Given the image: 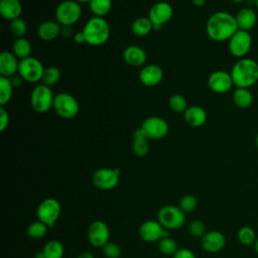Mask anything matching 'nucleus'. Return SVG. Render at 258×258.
Returning a JSON list of instances; mask_svg holds the SVG:
<instances>
[{"label": "nucleus", "mask_w": 258, "mask_h": 258, "mask_svg": "<svg viewBox=\"0 0 258 258\" xmlns=\"http://www.w3.org/2000/svg\"><path fill=\"white\" fill-rule=\"evenodd\" d=\"M253 248H254V251L258 254V237H257V239H256V241H255V243L253 245Z\"/></svg>", "instance_id": "09e8293b"}, {"label": "nucleus", "mask_w": 258, "mask_h": 258, "mask_svg": "<svg viewBox=\"0 0 258 258\" xmlns=\"http://www.w3.org/2000/svg\"><path fill=\"white\" fill-rule=\"evenodd\" d=\"M255 145H256V148L258 150V132L256 133V136H255Z\"/></svg>", "instance_id": "3c124183"}, {"label": "nucleus", "mask_w": 258, "mask_h": 258, "mask_svg": "<svg viewBox=\"0 0 258 258\" xmlns=\"http://www.w3.org/2000/svg\"><path fill=\"white\" fill-rule=\"evenodd\" d=\"M34 258H46V257L44 256V254L42 253V251H40V252H38V253L35 255Z\"/></svg>", "instance_id": "8fccbe9b"}, {"label": "nucleus", "mask_w": 258, "mask_h": 258, "mask_svg": "<svg viewBox=\"0 0 258 258\" xmlns=\"http://www.w3.org/2000/svg\"><path fill=\"white\" fill-rule=\"evenodd\" d=\"M236 88L250 89L258 82V62L251 57L239 58L230 71Z\"/></svg>", "instance_id": "f03ea898"}, {"label": "nucleus", "mask_w": 258, "mask_h": 258, "mask_svg": "<svg viewBox=\"0 0 258 258\" xmlns=\"http://www.w3.org/2000/svg\"><path fill=\"white\" fill-rule=\"evenodd\" d=\"M198 206V200L192 195H185L179 202V208L183 213H191Z\"/></svg>", "instance_id": "4c0bfd02"}, {"label": "nucleus", "mask_w": 258, "mask_h": 258, "mask_svg": "<svg viewBox=\"0 0 258 258\" xmlns=\"http://www.w3.org/2000/svg\"><path fill=\"white\" fill-rule=\"evenodd\" d=\"M22 5L19 0H0V13L7 20H14L20 17Z\"/></svg>", "instance_id": "b1692460"}, {"label": "nucleus", "mask_w": 258, "mask_h": 258, "mask_svg": "<svg viewBox=\"0 0 258 258\" xmlns=\"http://www.w3.org/2000/svg\"><path fill=\"white\" fill-rule=\"evenodd\" d=\"M237 238L239 242L244 246H253L257 237L255 230L250 226H243L239 229Z\"/></svg>", "instance_id": "2f4dec72"}, {"label": "nucleus", "mask_w": 258, "mask_h": 258, "mask_svg": "<svg viewBox=\"0 0 258 258\" xmlns=\"http://www.w3.org/2000/svg\"><path fill=\"white\" fill-rule=\"evenodd\" d=\"M82 31L86 37V43L92 46L104 44L110 36V26L103 17L93 16L86 22Z\"/></svg>", "instance_id": "7ed1b4c3"}, {"label": "nucleus", "mask_w": 258, "mask_h": 258, "mask_svg": "<svg viewBox=\"0 0 258 258\" xmlns=\"http://www.w3.org/2000/svg\"><path fill=\"white\" fill-rule=\"evenodd\" d=\"M140 129L148 139L158 140L164 138L168 134L169 126L163 118L149 116L143 120Z\"/></svg>", "instance_id": "9b49d317"}, {"label": "nucleus", "mask_w": 258, "mask_h": 258, "mask_svg": "<svg viewBox=\"0 0 258 258\" xmlns=\"http://www.w3.org/2000/svg\"><path fill=\"white\" fill-rule=\"evenodd\" d=\"M173 258H196V255L191 250L187 248H181L174 253Z\"/></svg>", "instance_id": "79ce46f5"}, {"label": "nucleus", "mask_w": 258, "mask_h": 258, "mask_svg": "<svg viewBox=\"0 0 258 258\" xmlns=\"http://www.w3.org/2000/svg\"><path fill=\"white\" fill-rule=\"evenodd\" d=\"M60 34L66 37V38H69L71 36H74V32H73V29H72V26H61V31H60Z\"/></svg>", "instance_id": "c03bdc74"}, {"label": "nucleus", "mask_w": 258, "mask_h": 258, "mask_svg": "<svg viewBox=\"0 0 258 258\" xmlns=\"http://www.w3.org/2000/svg\"><path fill=\"white\" fill-rule=\"evenodd\" d=\"M254 1H255V8H256V10L258 12V0H254Z\"/></svg>", "instance_id": "5fc2aeb1"}, {"label": "nucleus", "mask_w": 258, "mask_h": 258, "mask_svg": "<svg viewBox=\"0 0 258 258\" xmlns=\"http://www.w3.org/2000/svg\"><path fill=\"white\" fill-rule=\"evenodd\" d=\"M9 125V114L4 107L0 106V131H4Z\"/></svg>", "instance_id": "a19ab883"}, {"label": "nucleus", "mask_w": 258, "mask_h": 258, "mask_svg": "<svg viewBox=\"0 0 258 258\" xmlns=\"http://www.w3.org/2000/svg\"><path fill=\"white\" fill-rule=\"evenodd\" d=\"M31 50H32L31 44L26 38L19 37L13 41L12 52L17 56V58L23 59V58L29 57Z\"/></svg>", "instance_id": "cd10ccee"}, {"label": "nucleus", "mask_w": 258, "mask_h": 258, "mask_svg": "<svg viewBox=\"0 0 258 258\" xmlns=\"http://www.w3.org/2000/svg\"><path fill=\"white\" fill-rule=\"evenodd\" d=\"M61 31V25L57 21L46 20L40 23L37 27V36L43 41H50L55 39Z\"/></svg>", "instance_id": "5701e85b"}, {"label": "nucleus", "mask_w": 258, "mask_h": 258, "mask_svg": "<svg viewBox=\"0 0 258 258\" xmlns=\"http://www.w3.org/2000/svg\"><path fill=\"white\" fill-rule=\"evenodd\" d=\"M201 244L206 252L218 253L224 249L226 245V237L220 231H210L202 237Z\"/></svg>", "instance_id": "a211bd4d"}, {"label": "nucleus", "mask_w": 258, "mask_h": 258, "mask_svg": "<svg viewBox=\"0 0 258 258\" xmlns=\"http://www.w3.org/2000/svg\"><path fill=\"white\" fill-rule=\"evenodd\" d=\"M235 15L227 11L213 13L206 22V33L214 41H228L238 30Z\"/></svg>", "instance_id": "f257e3e1"}, {"label": "nucleus", "mask_w": 258, "mask_h": 258, "mask_svg": "<svg viewBox=\"0 0 258 258\" xmlns=\"http://www.w3.org/2000/svg\"><path fill=\"white\" fill-rule=\"evenodd\" d=\"M59 79H60V71L58 70V68L50 66L44 69L41 82L45 86L52 87L59 81Z\"/></svg>", "instance_id": "473e14b6"}, {"label": "nucleus", "mask_w": 258, "mask_h": 258, "mask_svg": "<svg viewBox=\"0 0 258 258\" xmlns=\"http://www.w3.org/2000/svg\"><path fill=\"white\" fill-rule=\"evenodd\" d=\"M158 249L164 255H174V253L178 250L175 240L170 237L160 239L158 241Z\"/></svg>", "instance_id": "c9c22d12"}, {"label": "nucleus", "mask_w": 258, "mask_h": 258, "mask_svg": "<svg viewBox=\"0 0 258 258\" xmlns=\"http://www.w3.org/2000/svg\"><path fill=\"white\" fill-rule=\"evenodd\" d=\"M169 230L165 229L158 221L148 220L139 227L140 238L148 243L158 242L162 238L169 237Z\"/></svg>", "instance_id": "4468645a"}, {"label": "nucleus", "mask_w": 258, "mask_h": 258, "mask_svg": "<svg viewBox=\"0 0 258 258\" xmlns=\"http://www.w3.org/2000/svg\"><path fill=\"white\" fill-rule=\"evenodd\" d=\"M9 27H10V31H11L12 35L15 36L16 38L23 37L25 35V33L27 32V24L20 17L10 21Z\"/></svg>", "instance_id": "e433bc0d"}, {"label": "nucleus", "mask_w": 258, "mask_h": 258, "mask_svg": "<svg viewBox=\"0 0 258 258\" xmlns=\"http://www.w3.org/2000/svg\"><path fill=\"white\" fill-rule=\"evenodd\" d=\"M163 79L162 69L154 63L144 66L139 73L140 83L145 87H155Z\"/></svg>", "instance_id": "f3484780"}, {"label": "nucleus", "mask_w": 258, "mask_h": 258, "mask_svg": "<svg viewBox=\"0 0 258 258\" xmlns=\"http://www.w3.org/2000/svg\"><path fill=\"white\" fill-rule=\"evenodd\" d=\"M54 96L50 87L43 84L36 85L30 94V104L32 109L40 114L48 112L53 106Z\"/></svg>", "instance_id": "0eeeda50"}, {"label": "nucleus", "mask_w": 258, "mask_h": 258, "mask_svg": "<svg viewBox=\"0 0 258 258\" xmlns=\"http://www.w3.org/2000/svg\"><path fill=\"white\" fill-rule=\"evenodd\" d=\"M42 253L46 258H63L64 249L59 241L50 240L44 245Z\"/></svg>", "instance_id": "7c9ffc66"}, {"label": "nucleus", "mask_w": 258, "mask_h": 258, "mask_svg": "<svg viewBox=\"0 0 258 258\" xmlns=\"http://www.w3.org/2000/svg\"><path fill=\"white\" fill-rule=\"evenodd\" d=\"M234 86L230 72L215 71L208 77V87L216 94H225Z\"/></svg>", "instance_id": "2eb2a0df"}, {"label": "nucleus", "mask_w": 258, "mask_h": 258, "mask_svg": "<svg viewBox=\"0 0 258 258\" xmlns=\"http://www.w3.org/2000/svg\"><path fill=\"white\" fill-rule=\"evenodd\" d=\"M252 41L250 31L238 29L228 40L229 52L238 59L246 57L252 47Z\"/></svg>", "instance_id": "6e6552de"}, {"label": "nucleus", "mask_w": 258, "mask_h": 258, "mask_svg": "<svg viewBox=\"0 0 258 258\" xmlns=\"http://www.w3.org/2000/svg\"><path fill=\"white\" fill-rule=\"evenodd\" d=\"M230 1H232L234 3H241V2H244L245 0H230Z\"/></svg>", "instance_id": "864d4df0"}, {"label": "nucleus", "mask_w": 258, "mask_h": 258, "mask_svg": "<svg viewBox=\"0 0 258 258\" xmlns=\"http://www.w3.org/2000/svg\"><path fill=\"white\" fill-rule=\"evenodd\" d=\"M238 28L245 31L252 30L258 20L257 10L252 7H243L235 15Z\"/></svg>", "instance_id": "6ab92c4d"}, {"label": "nucleus", "mask_w": 258, "mask_h": 258, "mask_svg": "<svg viewBox=\"0 0 258 258\" xmlns=\"http://www.w3.org/2000/svg\"><path fill=\"white\" fill-rule=\"evenodd\" d=\"M208 115L206 110L198 105L189 106L183 113V119L185 123L194 128L202 127L207 121Z\"/></svg>", "instance_id": "412c9836"}, {"label": "nucleus", "mask_w": 258, "mask_h": 258, "mask_svg": "<svg viewBox=\"0 0 258 258\" xmlns=\"http://www.w3.org/2000/svg\"><path fill=\"white\" fill-rule=\"evenodd\" d=\"M75 1H77V2H79V3H85V2H90L91 0H75Z\"/></svg>", "instance_id": "603ef678"}, {"label": "nucleus", "mask_w": 258, "mask_h": 258, "mask_svg": "<svg viewBox=\"0 0 258 258\" xmlns=\"http://www.w3.org/2000/svg\"><path fill=\"white\" fill-rule=\"evenodd\" d=\"M149 139L144 135L140 128L136 129L133 134L132 150L137 157H144L149 152Z\"/></svg>", "instance_id": "393cba45"}, {"label": "nucleus", "mask_w": 258, "mask_h": 258, "mask_svg": "<svg viewBox=\"0 0 258 258\" xmlns=\"http://www.w3.org/2000/svg\"><path fill=\"white\" fill-rule=\"evenodd\" d=\"M173 15L172 6L165 1H159L154 3L149 11H148V18L152 23L153 29L159 30L162 26L167 23Z\"/></svg>", "instance_id": "f8f14e48"}, {"label": "nucleus", "mask_w": 258, "mask_h": 258, "mask_svg": "<svg viewBox=\"0 0 258 258\" xmlns=\"http://www.w3.org/2000/svg\"><path fill=\"white\" fill-rule=\"evenodd\" d=\"M89 6L94 16L104 18L112 8V0H91Z\"/></svg>", "instance_id": "c85d7f7f"}, {"label": "nucleus", "mask_w": 258, "mask_h": 258, "mask_svg": "<svg viewBox=\"0 0 258 258\" xmlns=\"http://www.w3.org/2000/svg\"><path fill=\"white\" fill-rule=\"evenodd\" d=\"M73 37H74V40H75L76 43H79V44H81V43H86V37H85L83 31H78V32H76Z\"/></svg>", "instance_id": "a18cd8bd"}, {"label": "nucleus", "mask_w": 258, "mask_h": 258, "mask_svg": "<svg viewBox=\"0 0 258 258\" xmlns=\"http://www.w3.org/2000/svg\"><path fill=\"white\" fill-rule=\"evenodd\" d=\"M13 85L10 78L0 77V106L4 107L12 98L13 94Z\"/></svg>", "instance_id": "c756f323"}, {"label": "nucleus", "mask_w": 258, "mask_h": 258, "mask_svg": "<svg viewBox=\"0 0 258 258\" xmlns=\"http://www.w3.org/2000/svg\"><path fill=\"white\" fill-rule=\"evenodd\" d=\"M152 29H153V26L148 17H138L133 21L131 25L132 33L138 37L146 36L147 34L150 33Z\"/></svg>", "instance_id": "bb28decb"}, {"label": "nucleus", "mask_w": 258, "mask_h": 258, "mask_svg": "<svg viewBox=\"0 0 258 258\" xmlns=\"http://www.w3.org/2000/svg\"><path fill=\"white\" fill-rule=\"evenodd\" d=\"M103 253L107 258H119L121 256V248L114 242H108L103 247Z\"/></svg>", "instance_id": "ea45409f"}, {"label": "nucleus", "mask_w": 258, "mask_h": 258, "mask_svg": "<svg viewBox=\"0 0 258 258\" xmlns=\"http://www.w3.org/2000/svg\"><path fill=\"white\" fill-rule=\"evenodd\" d=\"M44 69L45 68L39 59L33 56H29L19 60L18 74L25 82L37 83L41 81Z\"/></svg>", "instance_id": "9d476101"}, {"label": "nucleus", "mask_w": 258, "mask_h": 258, "mask_svg": "<svg viewBox=\"0 0 258 258\" xmlns=\"http://www.w3.org/2000/svg\"><path fill=\"white\" fill-rule=\"evenodd\" d=\"M10 80H11V83H12V85H13L14 88H19V87L22 85V83L24 82V80L22 79V77H21L18 73H17L16 75L12 76V77L10 78Z\"/></svg>", "instance_id": "37998d69"}, {"label": "nucleus", "mask_w": 258, "mask_h": 258, "mask_svg": "<svg viewBox=\"0 0 258 258\" xmlns=\"http://www.w3.org/2000/svg\"><path fill=\"white\" fill-rule=\"evenodd\" d=\"M157 221L167 230H176L181 228L185 223V213L179 207L166 205L159 209Z\"/></svg>", "instance_id": "423d86ee"}, {"label": "nucleus", "mask_w": 258, "mask_h": 258, "mask_svg": "<svg viewBox=\"0 0 258 258\" xmlns=\"http://www.w3.org/2000/svg\"><path fill=\"white\" fill-rule=\"evenodd\" d=\"M169 108L175 113H184L185 110L188 108L187 101L184 96L180 94H173L168 99Z\"/></svg>", "instance_id": "f704fd0d"}, {"label": "nucleus", "mask_w": 258, "mask_h": 258, "mask_svg": "<svg viewBox=\"0 0 258 258\" xmlns=\"http://www.w3.org/2000/svg\"><path fill=\"white\" fill-rule=\"evenodd\" d=\"M19 60L12 51H2L0 54V75L11 78L18 73Z\"/></svg>", "instance_id": "aec40b11"}, {"label": "nucleus", "mask_w": 258, "mask_h": 258, "mask_svg": "<svg viewBox=\"0 0 258 258\" xmlns=\"http://www.w3.org/2000/svg\"><path fill=\"white\" fill-rule=\"evenodd\" d=\"M191 2H192V4H194L195 6H197V7H202V6H204V5L206 4L207 0H191Z\"/></svg>", "instance_id": "49530a36"}, {"label": "nucleus", "mask_w": 258, "mask_h": 258, "mask_svg": "<svg viewBox=\"0 0 258 258\" xmlns=\"http://www.w3.org/2000/svg\"><path fill=\"white\" fill-rule=\"evenodd\" d=\"M123 58L131 67H141L147 60V53L138 45H129L123 51Z\"/></svg>", "instance_id": "4be33fe9"}, {"label": "nucleus", "mask_w": 258, "mask_h": 258, "mask_svg": "<svg viewBox=\"0 0 258 258\" xmlns=\"http://www.w3.org/2000/svg\"><path fill=\"white\" fill-rule=\"evenodd\" d=\"M52 109L60 118L73 119L78 115L80 105L73 95L67 92H61L54 96Z\"/></svg>", "instance_id": "39448f33"}, {"label": "nucleus", "mask_w": 258, "mask_h": 258, "mask_svg": "<svg viewBox=\"0 0 258 258\" xmlns=\"http://www.w3.org/2000/svg\"><path fill=\"white\" fill-rule=\"evenodd\" d=\"M188 231L191 236L202 238L207 233V227L206 224L201 220H195L190 222L188 226Z\"/></svg>", "instance_id": "58836bf2"}, {"label": "nucleus", "mask_w": 258, "mask_h": 258, "mask_svg": "<svg viewBox=\"0 0 258 258\" xmlns=\"http://www.w3.org/2000/svg\"><path fill=\"white\" fill-rule=\"evenodd\" d=\"M47 229H48V227L44 223H42L40 221H35V222H32L28 226L27 234L31 239L39 240V239H42L46 235Z\"/></svg>", "instance_id": "72a5a7b5"}, {"label": "nucleus", "mask_w": 258, "mask_h": 258, "mask_svg": "<svg viewBox=\"0 0 258 258\" xmlns=\"http://www.w3.org/2000/svg\"><path fill=\"white\" fill-rule=\"evenodd\" d=\"M55 19L61 26H72L82 16L81 4L75 0H64L55 9Z\"/></svg>", "instance_id": "20e7f679"}, {"label": "nucleus", "mask_w": 258, "mask_h": 258, "mask_svg": "<svg viewBox=\"0 0 258 258\" xmlns=\"http://www.w3.org/2000/svg\"><path fill=\"white\" fill-rule=\"evenodd\" d=\"M110 238V231L107 224L103 221L93 222L88 230V239L92 246L103 248Z\"/></svg>", "instance_id": "dca6fc26"}, {"label": "nucleus", "mask_w": 258, "mask_h": 258, "mask_svg": "<svg viewBox=\"0 0 258 258\" xmlns=\"http://www.w3.org/2000/svg\"><path fill=\"white\" fill-rule=\"evenodd\" d=\"M254 98L250 89L236 88L233 93V102L239 109H248L253 104Z\"/></svg>", "instance_id": "a878e982"}, {"label": "nucleus", "mask_w": 258, "mask_h": 258, "mask_svg": "<svg viewBox=\"0 0 258 258\" xmlns=\"http://www.w3.org/2000/svg\"><path fill=\"white\" fill-rule=\"evenodd\" d=\"M60 212L61 207L59 202L53 198H47L38 205L36 216L38 221L44 223L48 228H51L58 220Z\"/></svg>", "instance_id": "1a4fd4ad"}, {"label": "nucleus", "mask_w": 258, "mask_h": 258, "mask_svg": "<svg viewBox=\"0 0 258 258\" xmlns=\"http://www.w3.org/2000/svg\"><path fill=\"white\" fill-rule=\"evenodd\" d=\"M77 258H94L93 254L90 252H83Z\"/></svg>", "instance_id": "de8ad7c7"}, {"label": "nucleus", "mask_w": 258, "mask_h": 258, "mask_svg": "<svg viewBox=\"0 0 258 258\" xmlns=\"http://www.w3.org/2000/svg\"><path fill=\"white\" fill-rule=\"evenodd\" d=\"M120 173L119 168H99L93 174V183L100 189H112L118 184Z\"/></svg>", "instance_id": "ddd939ff"}]
</instances>
